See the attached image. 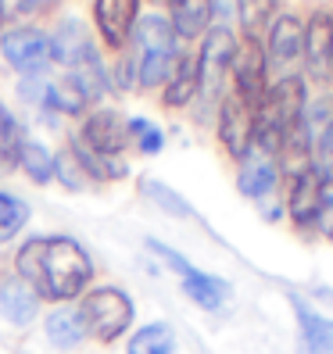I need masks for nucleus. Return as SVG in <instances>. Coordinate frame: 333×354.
Wrapping results in <instances>:
<instances>
[{"label":"nucleus","instance_id":"obj_1","mask_svg":"<svg viewBox=\"0 0 333 354\" xmlns=\"http://www.w3.org/2000/svg\"><path fill=\"white\" fill-rule=\"evenodd\" d=\"M18 279L47 301H72L90 283V254L72 236H33L18 251Z\"/></svg>","mask_w":333,"mask_h":354},{"label":"nucleus","instance_id":"obj_2","mask_svg":"<svg viewBox=\"0 0 333 354\" xmlns=\"http://www.w3.org/2000/svg\"><path fill=\"white\" fill-rule=\"evenodd\" d=\"M79 322H82V333H90L93 340L100 344H111L115 337L129 329L133 322V304L129 297L115 286H100V290H90L79 304Z\"/></svg>","mask_w":333,"mask_h":354},{"label":"nucleus","instance_id":"obj_3","mask_svg":"<svg viewBox=\"0 0 333 354\" xmlns=\"http://www.w3.org/2000/svg\"><path fill=\"white\" fill-rule=\"evenodd\" d=\"M176 57V39L172 29L161 22V18H143L136 26V82L143 86H158V82L169 75Z\"/></svg>","mask_w":333,"mask_h":354},{"label":"nucleus","instance_id":"obj_4","mask_svg":"<svg viewBox=\"0 0 333 354\" xmlns=\"http://www.w3.org/2000/svg\"><path fill=\"white\" fill-rule=\"evenodd\" d=\"M219 140L222 147L244 158L255 143V108L244 104L237 93L233 97H222V108H219Z\"/></svg>","mask_w":333,"mask_h":354},{"label":"nucleus","instance_id":"obj_5","mask_svg":"<svg viewBox=\"0 0 333 354\" xmlns=\"http://www.w3.org/2000/svg\"><path fill=\"white\" fill-rule=\"evenodd\" d=\"M233 79H237V97L258 111V104L265 97V54L255 36H247L233 50Z\"/></svg>","mask_w":333,"mask_h":354},{"label":"nucleus","instance_id":"obj_6","mask_svg":"<svg viewBox=\"0 0 333 354\" xmlns=\"http://www.w3.org/2000/svg\"><path fill=\"white\" fill-rule=\"evenodd\" d=\"M233 50H237V44H233L230 29H212V32H208L204 54L197 57V61H201L204 97H208V100H215V97L222 93V82H226V75H230V68H233Z\"/></svg>","mask_w":333,"mask_h":354},{"label":"nucleus","instance_id":"obj_7","mask_svg":"<svg viewBox=\"0 0 333 354\" xmlns=\"http://www.w3.org/2000/svg\"><path fill=\"white\" fill-rule=\"evenodd\" d=\"M0 50L18 72H39L51 61V39L39 29H11L0 39Z\"/></svg>","mask_w":333,"mask_h":354},{"label":"nucleus","instance_id":"obj_8","mask_svg":"<svg viewBox=\"0 0 333 354\" xmlns=\"http://www.w3.org/2000/svg\"><path fill=\"white\" fill-rule=\"evenodd\" d=\"M82 140H87L90 151L115 158L129 140V118H122L118 111H93L82 126Z\"/></svg>","mask_w":333,"mask_h":354},{"label":"nucleus","instance_id":"obj_9","mask_svg":"<svg viewBox=\"0 0 333 354\" xmlns=\"http://www.w3.org/2000/svg\"><path fill=\"white\" fill-rule=\"evenodd\" d=\"M136 11H140V0H97L93 18L100 26V36L111 47H122L136 26Z\"/></svg>","mask_w":333,"mask_h":354},{"label":"nucleus","instance_id":"obj_10","mask_svg":"<svg viewBox=\"0 0 333 354\" xmlns=\"http://www.w3.org/2000/svg\"><path fill=\"white\" fill-rule=\"evenodd\" d=\"M301 54H308V68L316 79H326L333 72V22H330V15H316L308 22Z\"/></svg>","mask_w":333,"mask_h":354},{"label":"nucleus","instance_id":"obj_11","mask_svg":"<svg viewBox=\"0 0 333 354\" xmlns=\"http://www.w3.org/2000/svg\"><path fill=\"white\" fill-rule=\"evenodd\" d=\"M323 176L316 169H305L301 176H294V190H290V218L298 225H312L316 222V212H319V201H323Z\"/></svg>","mask_w":333,"mask_h":354},{"label":"nucleus","instance_id":"obj_12","mask_svg":"<svg viewBox=\"0 0 333 354\" xmlns=\"http://www.w3.org/2000/svg\"><path fill=\"white\" fill-rule=\"evenodd\" d=\"M39 311V297L36 290L22 279H4L0 283V315L11 326H29Z\"/></svg>","mask_w":333,"mask_h":354},{"label":"nucleus","instance_id":"obj_13","mask_svg":"<svg viewBox=\"0 0 333 354\" xmlns=\"http://www.w3.org/2000/svg\"><path fill=\"white\" fill-rule=\"evenodd\" d=\"M51 57L61 61V65H69V68H79L82 61H90L93 57V47H90V39H87V29H82L79 22L57 26V32L51 36Z\"/></svg>","mask_w":333,"mask_h":354},{"label":"nucleus","instance_id":"obj_14","mask_svg":"<svg viewBox=\"0 0 333 354\" xmlns=\"http://www.w3.org/2000/svg\"><path fill=\"white\" fill-rule=\"evenodd\" d=\"M294 301V311H298V326H301V344H305V354H330L333 351V326L316 315L301 297H290Z\"/></svg>","mask_w":333,"mask_h":354},{"label":"nucleus","instance_id":"obj_15","mask_svg":"<svg viewBox=\"0 0 333 354\" xmlns=\"http://www.w3.org/2000/svg\"><path fill=\"white\" fill-rule=\"evenodd\" d=\"M269 50H273V57L280 61V65L294 61L305 50V26L298 22L294 15H283L280 22L273 26V32H269Z\"/></svg>","mask_w":333,"mask_h":354},{"label":"nucleus","instance_id":"obj_16","mask_svg":"<svg viewBox=\"0 0 333 354\" xmlns=\"http://www.w3.org/2000/svg\"><path fill=\"white\" fill-rule=\"evenodd\" d=\"M183 290H186V297L197 301L201 308L208 311H219L222 301L230 297V286H226L219 276H208V272H197V268H190V272L183 276Z\"/></svg>","mask_w":333,"mask_h":354},{"label":"nucleus","instance_id":"obj_17","mask_svg":"<svg viewBox=\"0 0 333 354\" xmlns=\"http://www.w3.org/2000/svg\"><path fill=\"white\" fill-rule=\"evenodd\" d=\"M212 22V0H172V26L179 36H201Z\"/></svg>","mask_w":333,"mask_h":354},{"label":"nucleus","instance_id":"obj_18","mask_svg":"<svg viewBox=\"0 0 333 354\" xmlns=\"http://www.w3.org/2000/svg\"><path fill=\"white\" fill-rule=\"evenodd\" d=\"M197 90H201V61L197 57H183L176 75H172V82H169L165 104H169V108H179V104H186Z\"/></svg>","mask_w":333,"mask_h":354},{"label":"nucleus","instance_id":"obj_19","mask_svg":"<svg viewBox=\"0 0 333 354\" xmlns=\"http://www.w3.org/2000/svg\"><path fill=\"white\" fill-rule=\"evenodd\" d=\"M176 351V333L165 322L143 326L136 337L129 340V354H172Z\"/></svg>","mask_w":333,"mask_h":354},{"label":"nucleus","instance_id":"obj_20","mask_svg":"<svg viewBox=\"0 0 333 354\" xmlns=\"http://www.w3.org/2000/svg\"><path fill=\"white\" fill-rule=\"evenodd\" d=\"M237 186H240V194H244V197H265V194L276 186V165H273V158L251 161L247 169H240Z\"/></svg>","mask_w":333,"mask_h":354},{"label":"nucleus","instance_id":"obj_21","mask_svg":"<svg viewBox=\"0 0 333 354\" xmlns=\"http://www.w3.org/2000/svg\"><path fill=\"white\" fill-rule=\"evenodd\" d=\"M47 337H51V344L61 347V351L75 347V344L82 340V322H79V315H75V311H69V308H61V311H54V315H47Z\"/></svg>","mask_w":333,"mask_h":354},{"label":"nucleus","instance_id":"obj_22","mask_svg":"<svg viewBox=\"0 0 333 354\" xmlns=\"http://www.w3.org/2000/svg\"><path fill=\"white\" fill-rule=\"evenodd\" d=\"M44 104L47 108H54V111H65V115H75V111H82L87 108V93L79 90V82L69 75V79H61V82H51L47 86V97H44Z\"/></svg>","mask_w":333,"mask_h":354},{"label":"nucleus","instance_id":"obj_23","mask_svg":"<svg viewBox=\"0 0 333 354\" xmlns=\"http://www.w3.org/2000/svg\"><path fill=\"white\" fill-rule=\"evenodd\" d=\"M140 194H143V197H151V201L161 207V212H169V215H176V218L194 215V212H190V204H186L176 190H169L165 183H158V179H143V183H140Z\"/></svg>","mask_w":333,"mask_h":354},{"label":"nucleus","instance_id":"obj_24","mask_svg":"<svg viewBox=\"0 0 333 354\" xmlns=\"http://www.w3.org/2000/svg\"><path fill=\"white\" fill-rule=\"evenodd\" d=\"M26 218H29V204L18 201L15 194L0 190V243H8L18 229L26 225Z\"/></svg>","mask_w":333,"mask_h":354},{"label":"nucleus","instance_id":"obj_25","mask_svg":"<svg viewBox=\"0 0 333 354\" xmlns=\"http://www.w3.org/2000/svg\"><path fill=\"white\" fill-rule=\"evenodd\" d=\"M18 147H22V136H18L15 118L8 115V108L0 104V176L11 172L18 165Z\"/></svg>","mask_w":333,"mask_h":354},{"label":"nucleus","instance_id":"obj_26","mask_svg":"<svg viewBox=\"0 0 333 354\" xmlns=\"http://www.w3.org/2000/svg\"><path fill=\"white\" fill-rule=\"evenodd\" d=\"M18 161L26 165V172L36 179V183H47L51 176H54V154L47 151V147H39V143H22L18 147Z\"/></svg>","mask_w":333,"mask_h":354},{"label":"nucleus","instance_id":"obj_27","mask_svg":"<svg viewBox=\"0 0 333 354\" xmlns=\"http://www.w3.org/2000/svg\"><path fill=\"white\" fill-rule=\"evenodd\" d=\"M280 0H237V11H240V26L247 29V36H255L269 18H273Z\"/></svg>","mask_w":333,"mask_h":354},{"label":"nucleus","instance_id":"obj_28","mask_svg":"<svg viewBox=\"0 0 333 354\" xmlns=\"http://www.w3.org/2000/svg\"><path fill=\"white\" fill-rule=\"evenodd\" d=\"M129 140H136V147L143 154H158L161 151V129L147 118H129Z\"/></svg>","mask_w":333,"mask_h":354},{"label":"nucleus","instance_id":"obj_29","mask_svg":"<svg viewBox=\"0 0 333 354\" xmlns=\"http://www.w3.org/2000/svg\"><path fill=\"white\" fill-rule=\"evenodd\" d=\"M312 154H316V169L319 176H323V183H333V122L319 133V140H316V147H312Z\"/></svg>","mask_w":333,"mask_h":354},{"label":"nucleus","instance_id":"obj_30","mask_svg":"<svg viewBox=\"0 0 333 354\" xmlns=\"http://www.w3.org/2000/svg\"><path fill=\"white\" fill-rule=\"evenodd\" d=\"M312 225H319V233L333 240V183L323 186V201H319V212H316V222Z\"/></svg>","mask_w":333,"mask_h":354},{"label":"nucleus","instance_id":"obj_31","mask_svg":"<svg viewBox=\"0 0 333 354\" xmlns=\"http://www.w3.org/2000/svg\"><path fill=\"white\" fill-rule=\"evenodd\" d=\"M33 8H36V0H0V11L11 18H26Z\"/></svg>","mask_w":333,"mask_h":354},{"label":"nucleus","instance_id":"obj_32","mask_svg":"<svg viewBox=\"0 0 333 354\" xmlns=\"http://www.w3.org/2000/svg\"><path fill=\"white\" fill-rule=\"evenodd\" d=\"M0 26H4V11H0Z\"/></svg>","mask_w":333,"mask_h":354}]
</instances>
